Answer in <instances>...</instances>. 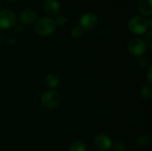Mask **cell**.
<instances>
[{
	"label": "cell",
	"instance_id": "obj_1",
	"mask_svg": "<svg viewBox=\"0 0 152 151\" xmlns=\"http://www.w3.org/2000/svg\"><path fill=\"white\" fill-rule=\"evenodd\" d=\"M54 20L50 17H41L35 23V31L41 36H47L55 30Z\"/></svg>",
	"mask_w": 152,
	"mask_h": 151
},
{
	"label": "cell",
	"instance_id": "obj_2",
	"mask_svg": "<svg viewBox=\"0 0 152 151\" xmlns=\"http://www.w3.org/2000/svg\"><path fill=\"white\" fill-rule=\"evenodd\" d=\"M127 27L128 29L135 35L144 34L150 28L148 20L142 16H138V15L134 16L129 20Z\"/></svg>",
	"mask_w": 152,
	"mask_h": 151
},
{
	"label": "cell",
	"instance_id": "obj_3",
	"mask_svg": "<svg viewBox=\"0 0 152 151\" xmlns=\"http://www.w3.org/2000/svg\"><path fill=\"white\" fill-rule=\"evenodd\" d=\"M61 101L60 93L56 90H49L43 93L41 97V104L47 109H53L57 108Z\"/></svg>",
	"mask_w": 152,
	"mask_h": 151
},
{
	"label": "cell",
	"instance_id": "obj_4",
	"mask_svg": "<svg viewBox=\"0 0 152 151\" xmlns=\"http://www.w3.org/2000/svg\"><path fill=\"white\" fill-rule=\"evenodd\" d=\"M16 15L15 13L8 9L0 11V28L8 29L16 25Z\"/></svg>",
	"mask_w": 152,
	"mask_h": 151
},
{
	"label": "cell",
	"instance_id": "obj_5",
	"mask_svg": "<svg viewBox=\"0 0 152 151\" xmlns=\"http://www.w3.org/2000/svg\"><path fill=\"white\" fill-rule=\"evenodd\" d=\"M127 49L131 54H133L134 56H142L146 53L148 46H147L145 41H143L142 39L134 38L129 41Z\"/></svg>",
	"mask_w": 152,
	"mask_h": 151
},
{
	"label": "cell",
	"instance_id": "obj_6",
	"mask_svg": "<svg viewBox=\"0 0 152 151\" xmlns=\"http://www.w3.org/2000/svg\"><path fill=\"white\" fill-rule=\"evenodd\" d=\"M98 24V17L93 12H87L81 16L79 20V26L86 31L93 30Z\"/></svg>",
	"mask_w": 152,
	"mask_h": 151
},
{
	"label": "cell",
	"instance_id": "obj_7",
	"mask_svg": "<svg viewBox=\"0 0 152 151\" xmlns=\"http://www.w3.org/2000/svg\"><path fill=\"white\" fill-rule=\"evenodd\" d=\"M111 139L105 134H100L96 136L94 140V145L95 149L99 151H108L112 147Z\"/></svg>",
	"mask_w": 152,
	"mask_h": 151
},
{
	"label": "cell",
	"instance_id": "obj_8",
	"mask_svg": "<svg viewBox=\"0 0 152 151\" xmlns=\"http://www.w3.org/2000/svg\"><path fill=\"white\" fill-rule=\"evenodd\" d=\"M45 12L50 16H56L60 12V4L57 0H46L44 4Z\"/></svg>",
	"mask_w": 152,
	"mask_h": 151
},
{
	"label": "cell",
	"instance_id": "obj_9",
	"mask_svg": "<svg viewBox=\"0 0 152 151\" xmlns=\"http://www.w3.org/2000/svg\"><path fill=\"white\" fill-rule=\"evenodd\" d=\"M20 21L25 25H30L34 23L37 20V13L31 10V9H26L24 10L20 16Z\"/></svg>",
	"mask_w": 152,
	"mask_h": 151
},
{
	"label": "cell",
	"instance_id": "obj_10",
	"mask_svg": "<svg viewBox=\"0 0 152 151\" xmlns=\"http://www.w3.org/2000/svg\"><path fill=\"white\" fill-rule=\"evenodd\" d=\"M152 0H139L138 10L144 16H151L152 14Z\"/></svg>",
	"mask_w": 152,
	"mask_h": 151
},
{
	"label": "cell",
	"instance_id": "obj_11",
	"mask_svg": "<svg viewBox=\"0 0 152 151\" xmlns=\"http://www.w3.org/2000/svg\"><path fill=\"white\" fill-rule=\"evenodd\" d=\"M45 84L47 88H49L50 90H53L59 85V77L55 74L50 73L46 76L45 80Z\"/></svg>",
	"mask_w": 152,
	"mask_h": 151
},
{
	"label": "cell",
	"instance_id": "obj_12",
	"mask_svg": "<svg viewBox=\"0 0 152 151\" xmlns=\"http://www.w3.org/2000/svg\"><path fill=\"white\" fill-rule=\"evenodd\" d=\"M69 151H86V146L82 142H75L69 146Z\"/></svg>",
	"mask_w": 152,
	"mask_h": 151
},
{
	"label": "cell",
	"instance_id": "obj_13",
	"mask_svg": "<svg viewBox=\"0 0 152 151\" xmlns=\"http://www.w3.org/2000/svg\"><path fill=\"white\" fill-rule=\"evenodd\" d=\"M140 94L142 99L144 100H149L152 96V88L151 85H145L142 88Z\"/></svg>",
	"mask_w": 152,
	"mask_h": 151
},
{
	"label": "cell",
	"instance_id": "obj_14",
	"mask_svg": "<svg viewBox=\"0 0 152 151\" xmlns=\"http://www.w3.org/2000/svg\"><path fill=\"white\" fill-rule=\"evenodd\" d=\"M150 137L148 135H141L140 137L137 138L136 140V144L139 147H145L150 143Z\"/></svg>",
	"mask_w": 152,
	"mask_h": 151
},
{
	"label": "cell",
	"instance_id": "obj_15",
	"mask_svg": "<svg viewBox=\"0 0 152 151\" xmlns=\"http://www.w3.org/2000/svg\"><path fill=\"white\" fill-rule=\"evenodd\" d=\"M83 32H84L83 28L79 25H77V26H75V27L72 28V29H71V36L73 37L77 38V37H79V36H82Z\"/></svg>",
	"mask_w": 152,
	"mask_h": 151
},
{
	"label": "cell",
	"instance_id": "obj_16",
	"mask_svg": "<svg viewBox=\"0 0 152 151\" xmlns=\"http://www.w3.org/2000/svg\"><path fill=\"white\" fill-rule=\"evenodd\" d=\"M53 20H54L55 26H59V27H63L67 23V18L64 15H59Z\"/></svg>",
	"mask_w": 152,
	"mask_h": 151
},
{
	"label": "cell",
	"instance_id": "obj_17",
	"mask_svg": "<svg viewBox=\"0 0 152 151\" xmlns=\"http://www.w3.org/2000/svg\"><path fill=\"white\" fill-rule=\"evenodd\" d=\"M111 148L114 151H124L126 149V146L122 142H117L116 143L112 144Z\"/></svg>",
	"mask_w": 152,
	"mask_h": 151
},
{
	"label": "cell",
	"instance_id": "obj_18",
	"mask_svg": "<svg viewBox=\"0 0 152 151\" xmlns=\"http://www.w3.org/2000/svg\"><path fill=\"white\" fill-rule=\"evenodd\" d=\"M146 38H147V41H145V43H146L147 46L150 49H151V29H150L148 31V34H147V37Z\"/></svg>",
	"mask_w": 152,
	"mask_h": 151
},
{
	"label": "cell",
	"instance_id": "obj_19",
	"mask_svg": "<svg viewBox=\"0 0 152 151\" xmlns=\"http://www.w3.org/2000/svg\"><path fill=\"white\" fill-rule=\"evenodd\" d=\"M152 66H149L148 68V70H147V79H148V82L149 84H152Z\"/></svg>",
	"mask_w": 152,
	"mask_h": 151
},
{
	"label": "cell",
	"instance_id": "obj_20",
	"mask_svg": "<svg viewBox=\"0 0 152 151\" xmlns=\"http://www.w3.org/2000/svg\"><path fill=\"white\" fill-rule=\"evenodd\" d=\"M9 2H11V3H14V2H16V1H18V0H8Z\"/></svg>",
	"mask_w": 152,
	"mask_h": 151
}]
</instances>
